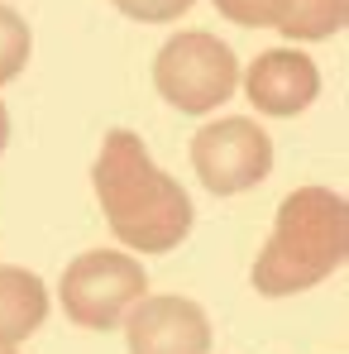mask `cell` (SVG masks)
I'll return each mask as SVG.
<instances>
[{"instance_id": "obj_7", "label": "cell", "mask_w": 349, "mask_h": 354, "mask_svg": "<svg viewBox=\"0 0 349 354\" xmlns=\"http://www.w3.org/2000/svg\"><path fill=\"white\" fill-rule=\"evenodd\" d=\"M244 96L254 101L258 115L292 120L321 96V72H316V62L306 58V53H296V48H268V53H258V58L249 62Z\"/></svg>"}, {"instance_id": "obj_3", "label": "cell", "mask_w": 349, "mask_h": 354, "mask_svg": "<svg viewBox=\"0 0 349 354\" xmlns=\"http://www.w3.org/2000/svg\"><path fill=\"white\" fill-rule=\"evenodd\" d=\"M153 86L158 96L182 111V115H206L220 101H230L239 86V62L230 44L206 34V29H187L168 39L153 58Z\"/></svg>"}, {"instance_id": "obj_2", "label": "cell", "mask_w": 349, "mask_h": 354, "mask_svg": "<svg viewBox=\"0 0 349 354\" xmlns=\"http://www.w3.org/2000/svg\"><path fill=\"white\" fill-rule=\"evenodd\" d=\"M349 254V211L345 196L330 187H296L283 196L273 235L254 259V292L258 297H292L326 283L345 268Z\"/></svg>"}, {"instance_id": "obj_4", "label": "cell", "mask_w": 349, "mask_h": 354, "mask_svg": "<svg viewBox=\"0 0 349 354\" xmlns=\"http://www.w3.org/2000/svg\"><path fill=\"white\" fill-rule=\"evenodd\" d=\"M144 292H149L144 263L115 249L77 254L62 273V311L82 330H115Z\"/></svg>"}, {"instance_id": "obj_10", "label": "cell", "mask_w": 349, "mask_h": 354, "mask_svg": "<svg viewBox=\"0 0 349 354\" xmlns=\"http://www.w3.org/2000/svg\"><path fill=\"white\" fill-rule=\"evenodd\" d=\"M29 48H34L29 24H24V19H19L10 5H0V86H5V82H15V77L24 72Z\"/></svg>"}, {"instance_id": "obj_6", "label": "cell", "mask_w": 349, "mask_h": 354, "mask_svg": "<svg viewBox=\"0 0 349 354\" xmlns=\"http://www.w3.org/2000/svg\"><path fill=\"white\" fill-rule=\"evenodd\" d=\"M120 326L129 354H211V321L191 297H139Z\"/></svg>"}, {"instance_id": "obj_11", "label": "cell", "mask_w": 349, "mask_h": 354, "mask_svg": "<svg viewBox=\"0 0 349 354\" xmlns=\"http://www.w3.org/2000/svg\"><path fill=\"white\" fill-rule=\"evenodd\" d=\"M120 15H129V19H139V24H173L182 19L196 0H111Z\"/></svg>"}, {"instance_id": "obj_5", "label": "cell", "mask_w": 349, "mask_h": 354, "mask_svg": "<svg viewBox=\"0 0 349 354\" xmlns=\"http://www.w3.org/2000/svg\"><path fill=\"white\" fill-rule=\"evenodd\" d=\"M191 168L206 182V192L239 196L273 173V139L263 134V124L244 115L216 120L191 134Z\"/></svg>"}, {"instance_id": "obj_12", "label": "cell", "mask_w": 349, "mask_h": 354, "mask_svg": "<svg viewBox=\"0 0 349 354\" xmlns=\"http://www.w3.org/2000/svg\"><path fill=\"white\" fill-rule=\"evenodd\" d=\"M216 10L244 29H273V0H216Z\"/></svg>"}, {"instance_id": "obj_13", "label": "cell", "mask_w": 349, "mask_h": 354, "mask_svg": "<svg viewBox=\"0 0 349 354\" xmlns=\"http://www.w3.org/2000/svg\"><path fill=\"white\" fill-rule=\"evenodd\" d=\"M5 144H10V111H5V101H0V153H5Z\"/></svg>"}, {"instance_id": "obj_14", "label": "cell", "mask_w": 349, "mask_h": 354, "mask_svg": "<svg viewBox=\"0 0 349 354\" xmlns=\"http://www.w3.org/2000/svg\"><path fill=\"white\" fill-rule=\"evenodd\" d=\"M0 354H15V350H0Z\"/></svg>"}, {"instance_id": "obj_8", "label": "cell", "mask_w": 349, "mask_h": 354, "mask_svg": "<svg viewBox=\"0 0 349 354\" xmlns=\"http://www.w3.org/2000/svg\"><path fill=\"white\" fill-rule=\"evenodd\" d=\"M48 316V288L39 273L0 263V350L24 345Z\"/></svg>"}, {"instance_id": "obj_1", "label": "cell", "mask_w": 349, "mask_h": 354, "mask_svg": "<svg viewBox=\"0 0 349 354\" xmlns=\"http://www.w3.org/2000/svg\"><path fill=\"white\" fill-rule=\"evenodd\" d=\"M91 182H96L101 211H106L120 244H129L139 254H168L191 235L196 211H191L187 187L149 158V149L134 129L106 134Z\"/></svg>"}, {"instance_id": "obj_9", "label": "cell", "mask_w": 349, "mask_h": 354, "mask_svg": "<svg viewBox=\"0 0 349 354\" xmlns=\"http://www.w3.org/2000/svg\"><path fill=\"white\" fill-rule=\"evenodd\" d=\"M349 19V0H273V29H283L287 39L316 44L340 34Z\"/></svg>"}]
</instances>
